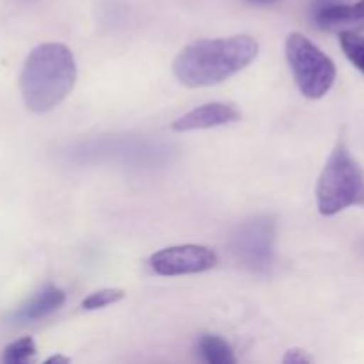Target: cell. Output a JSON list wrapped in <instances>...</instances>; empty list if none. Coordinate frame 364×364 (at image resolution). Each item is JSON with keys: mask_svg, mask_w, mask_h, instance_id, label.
I'll use <instances>...</instances> for the list:
<instances>
[{"mask_svg": "<svg viewBox=\"0 0 364 364\" xmlns=\"http://www.w3.org/2000/svg\"><path fill=\"white\" fill-rule=\"evenodd\" d=\"M258 50V41L251 36L198 39L185 46L174 59V77L187 87L220 84L247 68L256 59Z\"/></svg>", "mask_w": 364, "mask_h": 364, "instance_id": "1", "label": "cell"}, {"mask_svg": "<svg viewBox=\"0 0 364 364\" xmlns=\"http://www.w3.org/2000/svg\"><path fill=\"white\" fill-rule=\"evenodd\" d=\"M77 63L63 43L38 45L25 59L20 91L25 107L34 114H46L59 107L73 91Z\"/></svg>", "mask_w": 364, "mask_h": 364, "instance_id": "2", "label": "cell"}, {"mask_svg": "<svg viewBox=\"0 0 364 364\" xmlns=\"http://www.w3.org/2000/svg\"><path fill=\"white\" fill-rule=\"evenodd\" d=\"M316 203L322 215H336L350 206L364 208V171L343 141L334 146L316 183Z\"/></svg>", "mask_w": 364, "mask_h": 364, "instance_id": "3", "label": "cell"}, {"mask_svg": "<svg viewBox=\"0 0 364 364\" xmlns=\"http://www.w3.org/2000/svg\"><path fill=\"white\" fill-rule=\"evenodd\" d=\"M287 59L295 84L306 98L320 100L331 91L336 80V66L311 39L299 32L288 36Z\"/></svg>", "mask_w": 364, "mask_h": 364, "instance_id": "4", "label": "cell"}, {"mask_svg": "<svg viewBox=\"0 0 364 364\" xmlns=\"http://www.w3.org/2000/svg\"><path fill=\"white\" fill-rule=\"evenodd\" d=\"M276 223L269 215H258L242 223L230 240L235 262L256 274L269 272L274 265Z\"/></svg>", "mask_w": 364, "mask_h": 364, "instance_id": "5", "label": "cell"}, {"mask_svg": "<svg viewBox=\"0 0 364 364\" xmlns=\"http://www.w3.org/2000/svg\"><path fill=\"white\" fill-rule=\"evenodd\" d=\"M219 258L212 249L205 245H174V247L160 249L149 258L153 272L159 276H188L212 270Z\"/></svg>", "mask_w": 364, "mask_h": 364, "instance_id": "6", "label": "cell"}, {"mask_svg": "<svg viewBox=\"0 0 364 364\" xmlns=\"http://www.w3.org/2000/svg\"><path fill=\"white\" fill-rule=\"evenodd\" d=\"M313 20L323 31H364V0L352 6L336 0H318Z\"/></svg>", "mask_w": 364, "mask_h": 364, "instance_id": "7", "label": "cell"}, {"mask_svg": "<svg viewBox=\"0 0 364 364\" xmlns=\"http://www.w3.org/2000/svg\"><path fill=\"white\" fill-rule=\"evenodd\" d=\"M242 117L240 110L231 103L213 102L205 103L201 107H196L191 112L178 117L171 128L174 132H194V130H208V128L224 127L231 124Z\"/></svg>", "mask_w": 364, "mask_h": 364, "instance_id": "8", "label": "cell"}, {"mask_svg": "<svg viewBox=\"0 0 364 364\" xmlns=\"http://www.w3.org/2000/svg\"><path fill=\"white\" fill-rule=\"evenodd\" d=\"M66 301V295L60 288L57 287H45L41 291L34 295L31 301L25 302L21 308H18L16 311L11 315L13 322L16 323H28L36 322V320H41L45 316L52 315L53 311L60 308Z\"/></svg>", "mask_w": 364, "mask_h": 364, "instance_id": "9", "label": "cell"}, {"mask_svg": "<svg viewBox=\"0 0 364 364\" xmlns=\"http://www.w3.org/2000/svg\"><path fill=\"white\" fill-rule=\"evenodd\" d=\"M198 352L201 359L208 364H235L237 358L233 354V348L230 347L226 340L215 334H205L198 341Z\"/></svg>", "mask_w": 364, "mask_h": 364, "instance_id": "10", "label": "cell"}, {"mask_svg": "<svg viewBox=\"0 0 364 364\" xmlns=\"http://www.w3.org/2000/svg\"><path fill=\"white\" fill-rule=\"evenodd\" d=\"M36 343L31 336H23L20 340L13 341L4 348L2 363L6 364H25L31 363L36 355Z\"/></svg>", "mask_w": 364, "mask_h": 364, "instance_id": "11", "label": "cell"}, {"mask_svg": "<svg viewBox=\"0 0 364 364\" xmlns=\"http://www.w3.org/2000/svg\"><path fill=\"white\" fill-rule=\"evenodd\" d=\"M340 45L347 59L364 73V36L355 34L354 31L340 32Z\"/></svg>", "mask_w": 364, "mask_h": 364, "instance_id": "12", "label": "cell"}, {"mask_svg": "<svg viewBox=\"0 0 364 364\" xmlns=\"http://www.w3.org/2000/svg\"><path fill=\"white\" fill-rule=\"evenodd\" d=\"M124 291L119 290V288H105V290H100L91 294L89 297H85L82 301V308L85 311H95V309H102L107 308L110 304H116V302L123 301L124 299Z\"/></svg>", "mask_w": 364, "mask_h": 364, "instance_id": "13", "label": "cell"}, {"mask_svg": "<svg viewBox=\"0 0 364 364\" xmlns=\"http://www.w3.org/2000/svg\"><path fill=\"white\" fill-rule=\"evenodd\" d=\"M309 361H311V358H309V355H306L302 350H290L287 354V358H284V363H290V364L309 363Z\"/></svg>", "mask_w": 364, "mask_h": 364, "instance_id": "14", "label": "cell"}, {"mask_svg": "<svg viewBox=\"0 0 364 364\" xmlns=\"http://www.w3.org/2000/svg\"><path fill=\"white\" fill-rule=\"evenodd\" d=\"M46 363H70V359L68 358H60V355H53V358L46 359Z\"/></svg>", "mask_w": 364, "mask_h": 364, "instance_id": "15", "label": "cell"}, {"mask_svg": "<svg viewBox=\"0 0 364 364\" xmlns=\"http://www.w3.org/2000/svg\"><path fill=\"white\" fill-rule=\"evenodd\" d=\"M249 2H252V4H272V2H276V0H249Z\"/></svg>", "mask_w": 364, "mask_h": 364, "instance_id": "16", "label": "cell"}]
</instances>
